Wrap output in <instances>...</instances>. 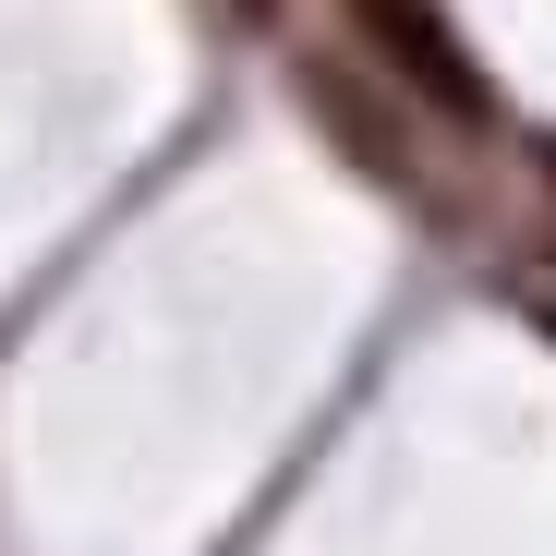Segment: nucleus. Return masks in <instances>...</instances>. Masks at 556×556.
<instances>
[{"label":"nucleus","instance_id":"obj_3","mask_svg":"<svg viewBox=\"0 0 556 556\" xmlns=\"http://www.w3.org/2000/svg\"><path fill=\"white\" fill-rule=\"evenodd\" d=\"M242 13H266V0H242Z\"/></svg>","mask_w":556,"mask_h":556},{"label":"nucleus","instance_id":"obj_2","mask_svg":"<svg viewBox=\"0 0 556 556\" xmlns=\"http://www.w3.org/2000/svg\"><path fill=\"white\" fill-rule=\"evenodd\" d=\"M544 181H556V146H544Z\"/></svg>","mask_w":556,"mask_h":556},{"label":"nucleus","instance_id":"obj_1","mask_svg":"<svg viewBox=\"0 0 556 556\" xmlns=\"http://www.w3.org/2000/svg\"><path fill=\"white\" fill-rule=\"evenodd\" d=\"M351 13H363V37H376L412 85H424V98L435 110H459V122H496V98H484V73H472V49H459L435 13H424V0H351Z\"/></svg>","mask_w":556,"mask_h":556}]
</instances>
